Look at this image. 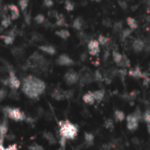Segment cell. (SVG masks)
Masks as SVG:
<instances>
[{"label":"cell","mask_w":150,"mask_h":150,"mask_svg":"<svg viewBox=\"0 0 150 150\" xmlns=\"http://www.w3.org/2000/svg\"><path fill=\"white\" fill-rule=\"evenodd\" d=\"M46 89V84L43 81L40 80L33 75H28L23 79L22 92L30 99H38Z\"/></svg>","instance_id":"obj_1"},{"label":"cell","mask_w":150,"mask_h":150,"mask_svg":"<svg viewBox=\"0 0 150 150\" xmlns=\"http://www.w3.org/2000/svg\"><path fill=\"white\" fill-rule=\"evenodd\" d=\"M59 127H60V135L61 137L70 139H72L76 137L78 133V128L77 126L69 122L68 120L65 121H61L59 122Z\"/></svg>","instance_id":"obj_2"},{"label":"cell","mask_w":150,"mask_h":150,"mask_svg":"<svg viewBox=\"0 0 150 150\" xmlns=\"http://www.w3.org/2000/svg\"><path fill=\"white\" fill-rule=\"evenodd\" d=\"M3 111H4L6 117L10 118L15 122H22L27 119V116H26L25 112H23L19 108L7 106L3 109Z\"/></svg>","instance_id":"obj_3"},{"label":"cell","mask_w":150,"mask_h":150,"mask_svg":"<svg viewBox=\"0 0 150 150\" xmlns=\"http://www.w3.org/2000/svg\"><path fill=\"white\" fill-rule=\"evenodd\" d=\"M29 62L31 63L32 66L35 68H38L41 70L45 71L48 68V62L45 57L38 52H35L29 58Z\"/></svg>","instance_id":"obj_4"},{"label":"cell","mask_w":150,"mask_h":150,"mask_svg":"<svg viewBox=\"0 0 150 150\" xmlns=\"http://www.w3.org/2000/svg\"><path fill=\"white\" fill-rule=\"evenodd\" d=\"M64 80L65 83L69 86L75 85L80 81V74L73 70H70L64 75Z\"/></svg>","instance_id":"obj_5"},{"label":"cell","mask_w":150,"mask_h":150,"mask_svg":"<svg viewBox=\"0 0 150 150\" xmlns=\"http://www.w3.org/2000/svg\"><path fill=\"white\" fill-rule=\"evenodd\" d=\"M21 81L18 79V77L15 75V72L13 70L9 71V77H8V87L11 88V89H19L21 87Z\"/></svg>","instance_id":"obj_6"},{"label":"cell","mask_w":150,"mask_h":150,"mask_svg":"<svg viewBox=\"0 0 150 150\" xmlns=\"http://www.w3.org/2000/svg\"><path fill=\"white\" fill-rule=\"evenodd\" d=\"M100 42L98 40H90L88 44V52L91 56L95 57L97 56L100 52Z\"/></svg>","instance_id":"obj_7"},{"label":"cell","mask_w":150,"mask_h":150,"mask_svg":"<svg viewBox=\"0 0 150 150\" xmlns=\"http://www.w3.org/2000/svg\"><path fill=\"white\" fill-rule=\"evenodd\" d=\"M126 121H127V128L130 131H134L138 128L139 118L133 113L126 117Z\"/></svg>","instance_id":"obj_8"},{"label":"cell","mask_w":150,"mask_h":150,"mask_svg":"<svg viewBox=\"0 0 150 150\" xmlns=\"http://www.w3.org/2000/svg\"><path fill=\"white\" fill-rule=\"evenodd\" d=\"M57 64L61 66H70L74 64V61L66 54L60 55L57 59Z\"/></svg>","instance_id":"obj_9"},{"label":"cell","mask_w":150,"mask_h":150,"mask_svg":"<svg viewBox=\"0 0 150 150\" xmlns=\"http://www.w3.org/2000/svg\"><path fill=\"white\" fill-rule=\"evenodd\" d=\"M132 49L135 53H140L146 49V43L142 39L136 38L132 42Z\"/></svg>","instance_id":"obj_10"},{"label":"cell","mask_w":150,"mask_h":150,"mask_svg":"<svg viewBox=\"0 0 150 150\" xmlns=\"http://www.w3.org/2000/svg\"><path fill=\"white\" fill-rule=\"evenodd\" d=\"M93 81H94V73L92 74L89 71H86L81 75V76L80 75V81L79 82L81 86L86 85V84H89Z\"/></svg>","instance_id":"obj_11"},{"label":"cell","mask_w":150,"mask_h":150,"mask_svg":"<svg viewBox=\"0 0 150 150\" xmlns=\"http://www.w3.org/2000/svg\"><path fill=\"white\" fill-rule=\"evenodd\" d=\"M128 74L132 78H136V79H143L144 78V74L142 72V71L139 69V67H134L132 69H130L128 71Z\"/></svg>","instance_id":"obj_12"},{"label":"cell","mask_w":150,"mask_h":150,"mask_svg":"<svg viewBox=\"0 0 150 150\" xmlns=\"http://www.w3.org/2000/svg\"><path fill=\"white\" fill-rule=\"evenodd\" d=\"M38 49H39L40 50H42V52H44V53H46V54H48V55H50V56L55 55L56 52H57L56 49H55L53 46H51V45H47V44H46V45H41V46L38 47Z\"/></svg>","instance_id":"obj_13"},{"label":"cell","mask_w":150,"mask_h":150,"mask_svg":"<svg viewBox=\"0 0 150 150\" xmlns=\"http://www.w3.org/2000/svg\"><path fill=\"white\" fill-rule=\"evenodd\" d=\"M7 8L9 11L12 12V15H11L12 20L15 21L20 17V10H19L18 6H16L15 5H8Z\"/></svg>","instance_id":"obj_14"},{"label":"cell","mask_w":150,"mask_h":150,"mask_svg":"<svg viewBox=\"0 0 150 150\" xmlns=\"http://www.w3.org/2000/svg\"><path fill=\"white\" fill-rule=\"evenodd\" d=\"M0 38H2L3 41L5 42L6 44L7 45H11L14 42V38H15V34H14V31H11L8 35H1Z\"/></svg>","instance_id":"obj_15"},{"label":"cell","mask_w":150,"mask_h":150,"mask_svg":"<svg viewBox=\"0 0 150 150\" xmlns=\"http://www.w3.org/2000/svg\"><path fill=\"white\" fill-rule=\"evenodd\" d=\"M7 132H8V121L6 118L0 122V137H6Z\"/></svg>","instance_id":"obj_16"},{"label":"cell","mask_w":150,"mask_h":150,"mask_svg":"<svg viewBox=\"0 0 150 150\" xmlns=\"http://www.w3.org/2000/svg\"><path fill=\"white\" fill-rule=\"evenodd\" d=\"M84 24H85V23H84L83 19L81 18V17H78V18H76V19H75V20L73 21V22H72V28H73L74 29L81 31V30L83 29Z\"/></svg>","instance_id":"obj_17"},{"label":"cell","mask_w":150,"mask_h":150,"mask_svg":"<svg viewBox=\"0 0 150 150\" xmlns=\"http://www.w3.org/2000/svg\"><path fill=\"white\" fill-rule=\"evenodd\" d=\"M52 98H54L57 101H62L64 99H65V95H64V91H62L60 89H55L52 94H51Z\"/></svg>","instance_id":"obj_18"},{"label":"cell","mask_w":150,"mask_h":150,"mask_svg":"<svg viewBox=\"0 0 150 150\" xmlns=\"http://www.w3.org/2000/svg\"><path fill=\"white\" fill-rule=\"evenodd\" d=\"M55 34H56L59 38L64 39V40L68 39V38L70 37V35H71L69 30H67V29H59V30L56 31Z\"/></svg>","instance_id":"obj_19"},{"label":"cell","mask_w":150,"mask_h":150,"mask_svg":"<svg viewBox=\"0 0 150 150\" xmlns=\"http://www.w3.org/2000/svg\"><path fill=\"white\" fill-rule=\"evenodd\" d=\"M83 101L88 104H94L96 100H95V97L93 96V93L92 92H88L87 94H85L83 96Z\"/></svg>","instance_id":"obj_20"},{"label":"cell","mask_w":150,"mask_h":150,"mask_svg":"<svg viewBox=\"0 0 150 150\" xmlns=\"http://www.w3.org/2000/svg\"><path fill=\"white\" fill-rule=\"evenodd\" d=\"M93 93V96L95 97V100L96 102H101L103 98H104V96H105V93H104V90L103 89H100V90H96Z\"/></svg>","instance_id":"obj_21"},{"label":"cell","mask_w":150,"mask_h":150,"mask_svg":"<svg viewBox=\"0 0 150 150\" xmlns=\"http://www.w3.org/2000/svg\"><path fill=\"white\" fill-rule=\"evenodd\" d=\"M126 23H127L128 27H129L131 29H132V30H134V29H136V28H138V22H137V21H136L134 18H132V17H128V18L126 19Z\"/></svg>","instance_id":"obj_22"},{"label":"cell","mask_w":150,"mask_h":150,"mask_svg":"<svg viewBox=\"0 0 150 150\" xmlns=\"http://www.w3.org/2000/svg\"><path fill=\"white\" fill-rule=\"evenodd\" d=\"M117 65L120 66V67H122V68H128L131 65V62H130L129 58L126 56L124 55L123 57H122V59H121V61H120V63Z\"/></svg>","instance_id":"obj_23"},{"label":"cell","mask_w":150,"mask_h":150,"mask_svg":"<svg viewBox=\"0 0 150 150\" xmlns=\"http://www.w3.org/2000/svg\"><path fill=\"white\" fill-rule=\"evenodd\" d=\"M43 136H44V138L46 139V140H47L50 144H55V143L57 142L56 138H55L54 135H53L51 132H45L43 133Z\"/></svg>","instance_id":"obj_24"},{"label":"cell","mask_w":150,"mask_h":150,"mask_svg":"<svg viewBox=\"0 0 150 150\" xmlns=\"http://www.w3.org/2000/svg\"><path fill=\"white\" fill-rule=\"evenodd\" d=\"M123 56H124V55H122L121 53H119V52H118V51H117V50H114V51L112 52L113 60H114V62H115L117 64H118L120 63V61H121V59H122Z\"/></svg>","instance_id":"obj_25"},{"label":"cell","mask_w":150,"mask_h":150,"mask_svg":"<svg viewBox=\"0 0 150 150\" xmlns=\"http://www.w3.org/2000/svg\"><path fill=\"white\" fill-rule=\"evenodd\" d=\"M56 25L58 27H64L66 26V21L64 17L63 16V14H59L57 18V21H56Z\"/></svg>","instance_id":"obj_26"},{"label":"cell","mask_w":150,"mask_h":150,"mask_svg":"<svg viewBox=\"0 0 150 150\" xmlns=\"http://www.w3.org/2000/svg\"><path fill=\"white\" fill-rule=\"evenodd\" d=\"M28 3H29V0H20L19 1V5H20V7L21 9V11L26 14V11H27V8L28 6Z\"/></svg>","instance_id":"obj_27"},{"label":"cell","mask_w":150,"mask_h":150,"mask_svg":"<svg viewBox=\"0 0 150 150\" xmlns=\"http://www.w3.org/2000/svg\"><path fill=\"white\" fill-rule=\"evenodd\" d=\"M114 116H115V119L117 120V121H123L124 119H125V113L123 112V111H121V110H116L115 111V113H114Z\"/></svg>","instance_id":"obj_28"},{"label":"cell","mask_w":150,"mask_h":150,"mask_svg":"<svg viewBox=\"0 0 150 150\" xmlns=\"http://www.w3.org/2000/svg\"><path fill=\"white\" fill-rule=\"evenodd\" d=\"M132 32V29H131L130 28H129V29L128 28L127 29H123L122 32L120 33V35L122 36V40H125V39L128 38L131 35Z\"/></svg>","instance_id":"obj_29"},{"label":"cell","mask_w":150,"mask_h":150,"mask_svg":"<svg viewBox=\"0 0 150 150\" xmlns=\"http://www.w3.org/2000/svg\"><path fill=\"white\" fill-rule=\"evenodd\" d=\"M11 21H12V18L11 17L5 16L4 19H3V21H2V27L5 28H7L11 25Z\"/></svg>","instance_id":"obj_30"},{"label":"cell","mask_w":150,"mask_h":150,"mask_svg":"<svg viewBox=\"0 0 150 150\" xmlns=\"http://www.w3.org/2000/svg\"><path fill=\"white\" fill-rule=\"evenodd\" d=\"M113 30H114V32H116V33H121L122 30H123V24H122L121 22H119V21L114 23Z\"/></svg>","instance_id":"obj_31"},{"label":"cell","mask_w":150,"mask_h":150,"mask_svg":"<svg viewBox=\"0 0 150 150\" xmlns=\"http://www.w3.org/2000/svg\"><path fill=\"white\" fill-rule=\"evenodd\" d=\"M109 41H110V39L104 35H99V37H98V42H100L101 45L106 46L109 43Z\"/></svg>","instance_id":"obj_32"},{"label":"cell","mask_w":150,"mask_h":150,"mask_svg":"<svg viewBox=\"0 0 150 150\" xmlns=\"http://www.w3.org/2000/svg\"><path fill=\"white\" fill-rule=\"evenodd\" d=\"M64 7L68 12H71L74 9V5L71 1H70V0H66L64 3Z\"/></svg>","instance_id":"obj_33"},{"label":"cell","mask_w":150,"mask_h":150,"mask_svg":"<svg viewBox=\"0 0 150 150\" xmlns=\"http://www.w3.org/2000/svg\"><path fill=\"white\" fill-rule=\"evenodd\" d=\"M35 21L37 23V24H42L44 23L45 21V17L43 14H37L35 17Z\"/></svg>","instance_id":"obj_34"},{"label":"cell","mask_w":150,"mask_h":150,"mask_svg":"<svg viewBox=\"0 0 150 150\" xmlns=\"http://www.w3.org/2000/svg\"><path fill=\"white\" fill-rule=\"evenodd\" d=\"M142 118L144 119V121H145L147 125L150 124V110H146L144 112V114H143V116H142Z\"/></svg>","instance_id":"obj_35"},{"label":"cell","mask_w":150,"mask_h":150,"mask_svg":"<svg viewBox=\"0 0 150 150\" xmlns=\"http://www.w3.org/2000/svg\"><path fill=\"white\" fill-rule=\"evenodd\" d=\"M85 140L87 142V144L91 145L94 142V136L91 133H86L85 134Z\"/></svg>","instance_id":"obj_36"},{"label":"cell","mask_w":150,"mask_h":150,"mask_svg":"<svg viewBox=\"0 0 150 150\" xmlns=\"http://www.w3.org/2000/svg\"><path fill=\"white\" fill-rule=\"evenodd\" d=\"M28 150H44V148L39 144H32L28 146Z\"/></svg>","instance_id":"obj_37"},{"label":"cell","mask_w":150,"mask_h":150,"mask_svg":"<svg viewBox=\"0 0 150 150\" xmlns=\"http://www.w3.org/2000/svg\"><path fill=\"white\" fill-rule=\"evenodd\" d=\"M7 96V90L5 88H0V102L3 101Z\"/></svg>","instance_id":"obj_38"},{"label":"cell","mask_w":150,"mask_h":150,"mask_svg":"<svg viewBox=\"0 0 150 150\" xmlns=\"http://www.w3.org/2000/svg\"><path fill=\"white\" fill-rule=\"evenodd\" d=\"M43 6L47 8H50L54 6L53 0H43Z\"/></svg>","instance_id":"obj_39"},{"label":"cell","mask_w":150,"mask_h":150,"mask_svg":"<svg viewBox=\"0 0 150 150\" xmlns=\"http://www.w3.org/2000/svg\"><path fill=\"white\" fill-rule=\"evenodd\" d=\"M94 80L96 81H103V76H102V74L100 73L99 71H96L95 73H94Z\"/></svg>","instance_id":"obj_40"},{"label":"cell","mask_w":150,"mask_h":150,"mask_svg":"<svg viewBox=\"0 0 150 150\" xmlns=\"http://www.w3.org/2000/svg\"><path fill=\"white\" fill-rule=\"evenodd\" d=\"M22 53H23V50L21 49H20V48H14L13 50V54L15 57H20Z\"/></svg>","instance_id":"obj_41"},{"label":"cell","mask_w":150,"mask_h":150,"mask_svg":"<svg viewBox=\"0 0 150 150\" xmlns=\"http://www.w3.org/2000/svg\"><path fill=\"white\" fill-rule=\"evenodd\" d=\"M6 150H18V145L16 143L8 145L7 146H6Z\"/></svg>","instance_id":"obj_42"},{"label":"cell","mask_w":150,"mask_h":150,"mask_svg":"<svg viewBox=\"0 0 150 150\" xmlns=\"http://www.w3.org/2000/svg\"><path fill=\"white\" fill-rule=\"evenodd\" d=\"M5 139H6V137H0V150H6Z\"/></svg>","instance_id":"obj_43"},{"label":"cell","mask_w":150,"mask_h":150,"mask_svg":"<svg viewBox=\"0 0 150 150\" xmlns=\"http://www.w3.org/2000/svg\"><path fill=\"white\" fill-rule=\"evenodd\" d=\"M119 6L123 8V9H125L127 5H126V1H124V0H119Z\"/></svg>","instance_id":"obj_44"},{"label":"cell","mask_w":150,"mask_h":150,"mask_svg":"<svg viewBox=\"0 0 150 150\" xmlns=\"http://www.w3.org/2000/svg\"><path fill=\"white\" fill-rule=\"evenodd\" d=\"M112 126H113V122H112V120L108 119V120L106 121V127H107V128H111Z\"/></svg>","instance_id":"obj_45"},{"label":"cell","mask_w":150,"mask_h":150,"mask_svg":"<svg viewBox=\"0 0 150 150\" xmlns=\"http://www.w3.org/2000/svg\"><path fill=\"white\" fill-rule=\"evenodd\" d=\"M147 132H148V133H149V135H150V124L147 125Z\"/></svg>","instance_id":"obj_46"},{"label":"cell","mask_w":150,"mask_h":150,"mask_svg":"<svg viewBox=\"0 0 150 150\" xmlns=\"http://www.w3.org/2000/svg\"><path fill=\"white\" fill-rule=\"evenodd\" d=\"M92 1H96V2H100L101 0H92Z\"/></svg>","instance_id":"obj_47"},{"label":"cell","mask_w":150,"mask_h":150,"mask_svg":"<svg viewBox=\"0 0 150 150\" xmlns=\"http://www.w3.org/2000/svg\"><path fill=\"white\" fill-rule=\"evenodd\" d=\"M1 3H2V0H0V5H1Z\"/></svg>","instance_id":"obj_48"},{"label":"cell","mask_w":150,"mask_h":150,"mask_svg":"<svg viewBox=\"0 0 150 150\" xmlns=\"http://www.w3.org/2000/svg\"><path fill=\"white\" fill-rule=\"evenodd\" d=\"M58 150H63V149H62V148H59V149H58Z\"/></svg>","instance_id":"obj_49"},{"label":"cell","mask_w":150,"mask_h":150,"mask_svg":"<svg viewBox=\"0 0 150 150\" xmlns=\"http://www.w3.org/2000/svg\"><path fill=\"white\" fill-rule=\"evenodd\" d=\"M126 1H128V0H126Z\"/></svg>","instance_id":"obj_50"},{"label":"cell","mask_w":150,"mask_h":150,"mask_svg":"<svg viewBox=\"0 0 150 150\" xmlns=\"http://www.w3.org/2000/svg\"><path fill=\"white\" fill-rule=\"evenodd\" d=\"M147 1H149V0H147Z\"/></svg>","instance_id":"obj_51"}]
</instances>
